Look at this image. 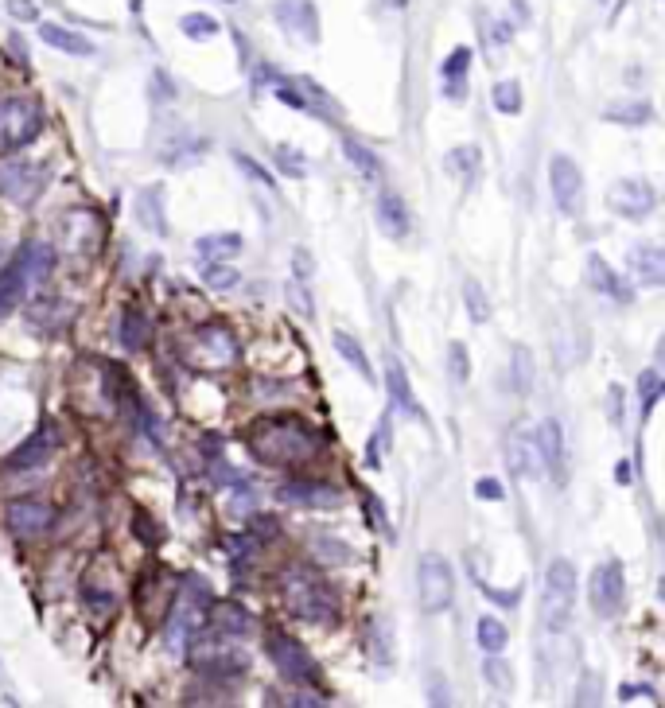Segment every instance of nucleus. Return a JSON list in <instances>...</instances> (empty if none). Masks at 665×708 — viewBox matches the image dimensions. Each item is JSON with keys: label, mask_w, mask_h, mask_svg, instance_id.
<instances>
[{"label": "nucleus", "mask_w": 665, "mask_h": 708, "mask_svg": "<svg viewBox=\"0 0 665 708\" xmlns=\"http://www.w3.org/2000/svg\"><path fill=\"white\" fill-rule=\"evenodd\" d=\"M245 448L265 467H304L323 452V436L300 417H269L245 432Z\"/></svg>", "instance_id": "obj_1"}, {"label": "nucleus", "mask_w": 665, "mask_h": 708, "mask_svg": "<svg viewBox=\"0 0 665 708\" xmlns=\"http://www.w3.org/2000/svg\"><path fill=\"white\" fill-rule=\"evenodd\" d=\"M51 269H55V249L47 242H24L16 249V257L0 269V319L12 316L35 284L51 277Z\"/></svg>", "instance_id": "obj_2"}, {"label": "nucleus", "mask_w": 665, "mask_h": 708, "mask_svg": "<svg viewBox=\"0 0 665 708\" xmlns=\"http://www.w3.org/2000/svg\"><path fill=\"white\" fill-rule=\"evenodd\" d=\"M284 607L304 623H335L339 596L315 568L296 565L284 572Z\"/></svg>", "instance_id": "obj_3"}, {"label": "nucleus", "mask_w": 665, "mask_h": 708, "mask_svg": "<svg viewBox=\"0 0 665 708\" xmlns=\"http://www.w3.org/2000/svg\"><path fill=\"white\" fill-rule=\"evenodd\" d=\"M572 603H576V565L557 557L545 572V588H541V627L549 635H560L568 627Z\"/></svg>", "instance_id": "obj_4"}, {"label": "nucleus", "mask_w": 665, "mask_h": 708, "mask_svg": "<svg viewBox=\"0 0 665 708\" xmlns=\"http://www.w3.org/2000/svg\"><path fill=\"white\" fill-rule=\"evenodd\" d=\"M43 133V106L16 94V98H0V156H12L20 148H28Z\"/></svg>", "instance_id": "obj_5"}, {"label": "nucleus", "mask_w": 665, "mask_h": 708, "mask_svg": "<svg viewBox=\"0 0 665 708\" xmlns=\"http://www.w3.org/2000/svg\"><path fill=\"white\" fill-rule=\"evenodd\" d=\"M179 354H183L195 370H226V366L238 362V339H234L222 323H203V327H195V331L183 339Z\"/></svg>", "instance_id": "obj_6"}, {"label": "nucleus", "mask_w": 665, "mask_h": 708, "mask_svg": "<svg viewBox=\"0 0 665 708\" xmlns=\"http://www.w3.org/2000/svg\"><path fill=\"white\" fill-rule=\"evenodd\" d=\"M191 662H195V670L203 673V677H214V681H230V677H242V673L249 670L245 650L230 646V638L214 635V631L195 638Z\"/></svg>", "instance_id": "obj_7"}, {"label": "nucleus", "mask_w": 665, "mask_h": 708, "mask_svg": "<svg viewBox=\"0 0 665 708\" xmlns=\"http://www.w3.org/2000/svg\"><path fill=\"white\" fill-rule=\"evenodd\" d=\"M417 596H420V611L428 615H440L448 611L455 600V572L448 565V557L440 553H424L417 565Z\"/></svg>", "instance_id": "obj_8"}, {"label": "nucleus", "mask_w": 665, "mask_h": 708, "mask_svg": "<svg viewBox=\"0 0 665 708\" xmlns=\"http://www.w3.org/2000/svg\"><path fill=\"white\" fill-rule=\"evenodd\" d=\"M51 179L47 164H32V160H0V199L8 203H20V207H32L35 199L43 195Z\"/></svg>", "instance_id": "obj_9"}, {"label": "nucleus", "mask_w": 665, "mask_h": 708, "mask_svg": "<svg viewBox=\"0 0 665 708\" xmlns=\"http://www.w3.org/2000/svg\"><path fill=\"white\" fill-rule=\"evenodd\" d=\"M265 654H269V662L277 666L292 685H315L319 681V666H315V658L304 650V642H296L292 635H269L265 642Z\"/></svg>", "instance_id": "obj_10"}, {"label": "nucleus", "mask_w": 665, "mask_h": 708, "mask_svg": "<svg viewBox=\"0 0 665 708\" xmlns=\"http://www.w3.org/2000/svg\"><path fill=\"white\" fill-rule=\"evenodd\" d=\"M588 600H592V611L599 619H615L623 611V600H627V576H623V565L619 561H603L595 565L592 580H588Z\"/></svg>", "instance_id": "obj_11"}, {"label": "nucleus", "mask_w": 665, "mask_h": 708, "mask_svg": "<svg viewBox=\"0 0 665 708\" xmlns=\"http://www.w3.org/2000/svg\"><path fill=\"white\" fill-rule=\"evenodd\" d=\"M277 502L296 510H335L343 502V491L323 479H288L277 487Z\"/></svg>", "instance_id": "obj_12"}, {"label": "nucleus", "mask_w": 665, "mask_h": 708, "mask_svg": "<svg viewBox=\"0 0 665 708\" xmlns=\"http://www.w3.org/2000/svg\"><path fill=\"white\" fill-rule=\"evenodd\" d=\"M4 526L20 541H35V537H43L55 526V510L47 502H39V498H16L4 510Z\"/></svg>", "instance_id": "obj_13"}, {"label": "nucleus", "mask_w": 665, "mask_h": 708, "mask_svg": "<svg viewBox=\"0 0 665 708\" xmlns=\"http://www.w3.org/2000/svg\"><path fill=\"white\" fill-rule=\"evenodd\" d=\"M607 203H611V211L615 214H623V218H630V222H638V218L654 214V207H658V191L650 187V179L627 176L611 187Z\"/></svg>", "instance_id": "obj_14"}, {"label": "nucleus", "mask_w": 665, "mask_h": 708, "mask_svg": "<svg viewBox=\"0 0 665 708\" xmlns=\"http://www.w3.org/2000/svg\"><path fill=\"white\" fill-rule=\"evenodd\" d=\"M549 187H553V199H557V211L560 214H580L584 207V176L576 168V160L568 156H553L549 160Z\"/></svg>", "instance_id": "obj_15"}, {"label": "nucleus", "mask_w": 665, "mask_h": 708, "mask_svg": "<svg viewBox=\"0 0 665 708\" xmlns=\"http://www.w3.org/2000/svg\"><path fill=\"white\" fill-rule=\"evenodd\" d=\"M273 16H277V24L288 36L304 39L308 47L319 43V12H315L312 0H277Z\"/></svg>", "instance_id": "obj_16"}, {"label": "nucleus", "mask_w": 665, "mask_h": 708, "mask_svg": "<svg viewBox=\"0 0 665 708\" xmlns=\"http://www.w3.org/2000/svg\"><path fill=\"white\" fill-rule=\"evenodd\" d=\"M59 448V428L55 425H43V428H35L32 436L4 460V467L8 471H28V467H39V463H47L51 460V452Z\"/></svg>", "instance_id": "obj_17"}, {"label": "nucleus", "mask_w": 665, "mask_h": 708, "mask_svg": "<svg viewBox=\"0 0 665 708\" xmlns=\"http://www.w3.org/2000/svg\"><path fill=\"white\" fill-rule=\"evenodd\" d=\"M627 269H630V277H634V284H642V288H662L665 284L662 246H654V242H638V246H630Z\"/></svg>", "instance_id": "obj_18"}, {"label": "nucleus", "mask_w": 665, "mask_h": 708, "mask_svg": "<svg viewBox=\"0 0 665 708\" xmlns=\"http://www.w3.org/2000/svg\"><path fill=\"white\" fill-rule=\"evenodd\" d=\"M506 467H510V475L529 479V483L545 475V463H541V452H537L533 432H514V436L506 440Z\"/></svg>", "instance_id": "obj_19"}, {"label": "nucleus", "mask_w": 665, "mask_h": 708, "mask_svg": "<svg viewBox=\"0 0 665 708\" xmlns=\"http://www.w3.org/2000/svg\"><path fill=\"white\" fill-rule=\"evenodd\" d=\"M533 440H537V452H541L545 471L553 475V483H557V487H564L568 467H564V432H560V425L557 421H541V428L533 432Z\"/></svg>", "instance_id": "obj_20"}, {"label": "nucleus", "mask_w": 665, "mask_h": 708, "mask_svg": "<svg viewBox=\"0 0 665 708\" xmlns=\"http://www.w3.org/2000/svg\"><path fill=\"white\" fill-rule=\"evenodd\" d=\"M253 615L245 611L242 603H210L207 611V631L226 638H249L253 635Z\"/></svg>", "instance_id": "obj_21"}, {"label": "nucleus", "mask_w": 665, "mask_h": 708, "mask_svg": "<svg viewBox=\"0 0 665 708\" xmlns=\"http://www.w3.org/2000/svg\"><path fill=\"white\" fill-rule=\"evenodd\" d=\"M378 226H382L385 238H393V242H405L409 238V230H413V218H409V207H405V199L397 195V191H382L378 195Z\"/></svg>", "instance_id": "obj_22"}, {"label": "nucleus", "mask_w": 665, "mask_h": 708, "mask_svg": "<svg viewBox=\"0 0 665 708\" xmlns=\"http://www.w3.org/2000/svg\"><path fill=\"white\" fill-rule=\"evenodd\" d=\"M385 390H389V397L397 401V409H405L413 421H424V405L413 397L409 374H405V366L397 362V354H385Z\"/></svg>", "instance_id": "obj_23"}, {"label": "nucleus", "mask_w": 665, "mask_h": 708, "mask_svg": "<svg viewBox=\"0 0 665 708\" xmlns=\"http://www.w3.org/2000/svg\"><path fill=\"white\" fill-rule=\"evenodd\" d=\"M63 238H67V246L74 253H94V249L102 246V222H98V214L90 211H74L63 218Z\"/></svg>", "instance_id": "obj_24"}, {"label": "nucleus", "mask_w": 665, "mask_h": 708, "mask_svg": "<svg viewBox=\"0 0 665 708\" xmlns=\"http://www.w3.org/2000/svg\"><path fill=\"white\" fill-rule=\"evenodd\" d=\"M584 277H588V284H592L599 296H611V300H619V304H627L630 300V288L627 281L599 257V253H588V261H584Z\"/></svg>", "instance_id": "obj_25"}, {"label": "nucleus", "mask_w": 665, "mask_h": 708, "mask_svg": "<svg viewBox=\"0 0 665 708\" xmlns=\"http://www.w3.org/2000/svg\"><path fill=\"white\" fill-rule=\"evenodd\" d=\"M444 168H448V176L459 179L463 187H475L479 176H483V152H479L475 144H459V148H452V152L444 156Z\"/></svg>", "instance_id": "obj_26"}, {"label": "nucleus", "mask_w": 665, "mask_h": 708, "mask_svg": "<svg viewBox=\"0 0 665 708\" xmlns=\"http://www.w3.org/2000/svg\"><path fill=\"white\" fill-rule=\"evenodd\" d=\"M39 39L51 43L55 51H63V55H78V59L94 55V43L86 36H78V32H70V28H63V24H39Z\"/></svg>", "instance_id": "obj_27"}, {"label": "nucleus", "mask_w": 665, "mask_h": 708, "mask_svg": "<svg viewBox=\"0 0 665 708\" xmlns=\"http://www.w3.org/2000/svg\"><path fill=\"white\" fill-rule=\"evenodd\" d=\"M467 71H471V47H455L452 55L444 59V67H440V78H444V94L448 98H463L467 94Z\"/></svg>", "instance_id": "obj_28"}, {"label": "nucleus", "mask_w": 665, "mask_h": 708, "mask_svg": "<svg viewBox=\"0 0 665 708\" xmlns=\"http://www.w3.org/2000/svg\"><path fill=\"white\" fill-rule=\"evenodd\" d=\"M121 343H125V351H144L152 343V323H148V316L140 308H125V316H121Z\"/></svg>", "instance_id": "obj_29"}, {"label": "nucleus", "mask_w": 665, "mask_h": 708, "mask_svg": "<svg viewBox=\"0 0 665 708\" xmlns=\"http://www.w3.org/2000/svg\"><path fill=\"white\" fill-rule=\"evenodd\" d=\"M537 382V366H533V351L529 347H514L510 354V390L514 393H529Z\"/></svg>", "instance_id": "obj_30"}, {"label": "nucleus", "mask_w": 665, "mask_h": 708, "mask_svg": "<svg viewBox=\"0 0 665 708\" xmlns=\"http://www.w3.org/2000/svg\"><path fill=\"white\" fill-rule=\"evenodd\" d=\"M160 187H144L137 199V218L144 222V230H152V234H168V218L160 214Z\"/></svg>", "instance_id": "obj_31"}, {"label": "nucleus", "mask_w": 665, "mask_h": 708, "mask_svg": "<svg viewBox=\"0 0 665 708\" xmlns=\"http://www.w3.org/2000/svg\"><path fill=\"white\" fill-rule=\"evenodd\" d=\"M331 339H335V351L343 354V362L358 370V378H362V382H374V366L366 362V351H362V343H358V339H350L347 331H335Z\"/></svg>", "instance_id": "obj_32"}, {"label": "nucleus", "mask_w": 665, "mask_h": 708, "mask_svg": "<svg viewBox=\"0 0 665 708\" xmlns=\"http://www.w3.org/2000/svg\"><path fill=\"white\" fill-rule=\"evenodd\" d=\"M343 156H347L350 164H354L366 179H382V160H378V152H370L362 141L343 137Z\"/></svg>", "instance_id": "obj_33"}, {"label": "nucleus", "mask_w": 665, "mask_h": 708, "mask_svg": "<svg viewBox=\"0 0 665 708\" xmlns=\"http://www.w3.org/2000/svg\"><path fill=\"white\" fill-rule=\"evenodd\" d=\"M603 121H615V125H650L654 121V106L650 102H619V106L603 109Z\"/></svg>", "instance_id": "obj_34"}, {"label": "nucleus", "mask_w": 665, "mask_h": 708, "mask_svg": "<svg viewBox=\"0 0 665 708\" xmlns=\"http://www.w3.org/2000/svg\"><path fill=\"white\" fill-rule=\"evenodd\" d=\"M490 98H494V109H498V113H510V117H518V113H522V82H514V78H502V82H494Z\"/></svg>", "instance_id": "obj_35"}, {"label": "nucleus", "mask_w": 665, "mask_h": 708, "mask_svg": "<svg viewBox=\"0 0 665 708\" xmlns=\"http://www.w3.org/2000/svg\"><path fill=\"white\" fill-rule=\"evenodd\" d=\"M475 642H479V650H487V654H498V650L510 642V635H506V627H502L498 619L483 615V619L475 623Z\"/></svg>", "instance_id": "obj_36"}, {"label": "nucleus", "mask_w": 665, "mask_h": 708, "mask_svg": "<svg viewBox=\"0 0 665 708\" xmlns=\"http://www.w3.org/2000/svg\"><path fill=\"white\" fill-rule=\"evenodd\" d=\"M55 316L70 319V304H67V300H55V296H43V300L35 304L32 312H28V323H32V327H39V323L47 319V331H55V327H59V323H55Z\"/></svg>", "instance_id": "obj_37"}, {"label": "nucleus", "mask_w": 665, "mask_h": 708, "mask_svg": "<svg viewBox=\"0 0 665 708\" xmlns=\"http://www.w3.org/2000/svg\"><path fill=\"white\" fill-rule=\"evenodd\" d=\"M463 304H467V316H471L475 327H479V323H490V300L479 281L463 284Z\"/></svg>", "instance_id": "obj_38"}, {"label": "nucleus", "mask_w": 665, "mask_h": 708, "mask_svg": "<svg viewBox=\"0 0 665 708\" xmlns=\"http://www.w3.org/2000/svg\"><path fill=\"white\" fill-rule=\"evenodd\" d=\"M203 281H207L214 292H230V288L238 284V269H234L230 261H214V257H207V265H203Z\"/></svg>", "instance_id": "obj_39"}, {"label": "nucleus", "mask_w": 665, "mask_h": 708, "mask_svg": "<svg viewBox=\"0 0 665 708\" xmlns=\"http://www.w3.org/2000/svg\"><path fill=\"white\" fill-rule=\"evenodd\" d=\"M195 249H199V257H230V253H238L242 249V238L238 234H207V238H199L195 242Z\"/></svg>", "instance_id": "obj_40"}, {"label": "nucleus", "mask_w": 665, "mask_h": 708, "mask_svg": "<svg viewBox=\"0 0 665 708\" xmlns=\"http://www.w3.org/2000/svg\"><path fill=\"white\" fill-rule=\"evenodd\" d=\"M179 28H183V36H191V39L218 36V20L207 16V12H191V16H183V20H179Z\"/></svg>", "instance_id": "obj_41"}, {"label": "nucleus", "mask_w": 665, "mask_h": 708, "mask_svg": "<svg viewBox=\"0 0 665 708\" xmlns=\"http://www.w3.org/2000/svg\"><path fill=\"white\" fill-rule=\"evenodd\" d=\"M638 397H642V417H650L654 413V405H658V397H662V378L654 374V370H646L642 378H638Z\"/></svg>", "instance_id": "obj_42"}, {"label": "nucleus", "mask_w": 665, "mask_h": 708, "mask_svg": "<svg viewBox=\"0 0 665 708\" xmlns=\"http://www.w3.org/2000/svg\"><path fill=\"white\" fill-rule=\"evenodd\" d=\"M277 164H280V172H284V176H292V179L308 176V160H304V152H300V148H288V144H280V148H277Z\"/></svg>", "instance_id": "obj_43"}, {"label": "nucleus", "mask_w": 665, "mask_h": 708, "mask_svg": "<svg viewBox=\"0 0 665 708\" xmlns=\"http://www.w3.org/2000/svg\"><path fill=\"white\" fill-rule=\"evenodd\" d=\"M389 436H393V428H389V417H385V421H378L370 444H366V463L370 467H382V456L389 452Z\"/></svg>", "instance_id": "obj_44"}, {"label": "nucleus", "mask_w": 665, "mask_h": 708, "mask_svg": "<svg viewBox=\"0 0 665 708\" xmlns=\"http://www.w3.org/2000/svg\"><path fill=\"white\" fill-rule=\"evenodd\" d=\"M483 673H487V681L498 693H510V689H514V673H510V666H506L502 658H487V662H483Z\"/></svg>", "instance_id": "obj_45"}, {"label": "nucleus", "mask_w": 665, "mask_h": 708, "mask_svg": "<svg viewBox=\"0 0 665 708\" xmlns=\"http://www.w3.org/2000/svg\"><path fill=\"white\" fill-rule=\"evenodd\" d=\"M315 557H319L323 565H343V561H350V549L339 545L335 537H319V541H315Z\"/></svg>", "instance_id": "obj_46"}, {"label": "nucleus", "mask_w": 665, "mask_h": 708, "mask_svg": "<svg viewBox=\"0 0 665 708\" xmlns=\"http://www.w3.org/2000/svg\"><path fill=\"white\" fill-rule=\"evenodd\" d=\"M234 164H238V168H242V172H245V176H249V179H257L261 187H269V191H277V179L269 176V172H265V168H261V164H257L253 156H245V152H234Z\"/></svg>", "instance_id": "obj_47"}, {"label": "nucleus", "mask_w": 665, "mask_h": 708, "mask_svg": "<svg viewBox=\"0 0 665 708\" xmlns=\"http://www.w3.org/2000/svg\"><path fill=\"white\" fill-rule=\"evenodd\" d=\"M253 553H257V545H253L249 537H226V557H230L238 568L249 565V557H253Z\"/></svg>", "instance_id": "obj_48"}, {"label": "nucleus", "mask_w": 665, "mask_h": 708, "mask_svg": "<svg viewBox=\"0 0 665 708\" xmlns=\"http://www.w3.org/2000/svg\"><path fill=\"white\" fill-rule=\"evenodd\" d=\"M448 370H452L455 382H467V347H463V343H452V347H448Z\"/></svg>", "instance_id": "obj_49"}, {"label": "nucleus", "mask_w": 665, "mask_h": 708, "mask_svg": "<svg viewBox=\"0 0 665 708\" xmlns=\"http://www.w3.org/2000/svg\"><path fill=\"white\" fill-rule=\"evenodd\" d=\"M475 584H479V580H475ZM479 592H483L490 603H498V607H518V603H522V588H514V592H498V588H490V584H479Z\"/></svg>", "instance_id": "obj_50"}, {"label": "nucleus", "mask_w": 665, "mask_h": 708, "mask_svg": "<svg viewBox=\"0 0 665 708\" xmlns=\"http://www.w3.org/2000/svg\"><path fill=\"white\" fill-rule=\"evenodd\" d=\"M133 533L144 537V545H160V530H156V522H152L148 514H137V518H133Z\"/></svg>", "instance_id": "obj_51"}, {"label": "nucleus", "mask_w": 665, "mask_h": 708, "mask_svg": "<svg viewBox=\"0 0 665 708\" xmlns=\"http://www.w3.org/2000/svg\"><path fill=\"white\" fill-rule=\"evenodd\" d=\"M288 304H296L304 316H312V296H308L304 284H288Z\"/></svg>", "instance_id": "obj_52"}, {"label": "nucleus", "mask_w": 665, "mask_h": 708, "mask_svg": "<svg viewBox=\"0 0 665 708\" xmlns=\"http://www.w3.org/2000/svg\"><path fill=\"white\" fill-rule=\"evenodd\" d=\"M292 269H296V277H300V281H308V277L315 273L312 253H308V249H296V253H292Z\"/></svg>", "instance_id": "obj_53"}, {"label": "nucleus", "mask_w": 665, "mask_h": 708, "mask_svg": "<svg viewBox=\"0 0 665 708\" xmlns=\"http://www.w3.org/2000/svg\"><path fill=\"white\" fill-rule=\"evenodd\" d=\"M86 600H90V611H94V615H109V611H113V596H109V592L86 588Z\"/></svg>", "instance_id": "obj_54"}, {"label": "nucleus", "mask_w": 665, "mask_h": 708, "mask_svg": "<svg viewBox=\"0 0 665 708\" xmlns=\"http://www.w3.org/2000/svg\"><path fill=\"white\" fill-rule=\"evenodd\" d=\"M475 498H487V502H502V483H498V479H479V483H475Z\"/></svg>", "instance_id": "obj_55"}, {"label": "nucleus", "mask_w": 665, "mask_h": 708, "mask_svg": "<svg viewBox=\"0 0 665 708\" xmlns=\"http://www.w3.org/2000/svg\"><path fill=\"white\" fill-rule=\"evenodd\" d=\"M638 697H650V701H658L650 685H623V689H619V701H623V705H630V701H638Z\"/></svg>", "instance_id": "obj_56"}, {"label": "nucleus", "mask_w": 665, "mask_h": 708, "mask_svg": "<svg viewBox=\"0 0 665 708\" xmlns=\"http://www.w3.org/2000/svg\"><path fill=\"white\" fill-rule=\"evenodd\" d=\"M288 705H300V708H323V705H327V697H315V693H292V697H288Z\"/></svg>", "instance_id": "obj_57"}, {"label": "nucleus", "mask_w": 665, "mask_h": 708, "mask_svg": "<svg viewBox=\"0 0 665 708\" xmlns=\"http://www.w3.org/2000/svg\"><path fill=\"white\" fill-rule=\"evenodd\" d=\"M432 705H452V689H444L440 681H432V693H428Z\"/></svg>", "instance_id": "obj_58"}, {"label": "nucleus", "mask_w": 665, "mask_h": 708, "mask_svg": "<svg viewBox=\"0 0 665 708\" xmlns=\"http://www.w3.org/2000/svg\"><path fill=\"white\" fill-rule=\"evenodd\" d=\"M8 8H16V16H20V20H35L32 0H8Z\"/></svg>", "instance_id": "obj_59"}, {"label": "nucleus", "mask_w": 665, "mask_h": 708, "mask_svg": "<svg viewBox=\"0 0 665 708\" xmlns=\"http://www.w3.org/2000/svg\"><path fill=\"white\" fill-rule=\"evenodd\" d=\"M253 530H257V533H265V537H273V533H277V522H273V518H265V522L257 518V522H253Z\"/></svg>", "instance_id": "obj_60"}, {"label": "nucleus", "mask_w": 665, "mask_h": 708, "mask_svg": "<svg viewBox=\"0 0 665 708\" xmlns=\"http://www.w3.org/2000/svg\"><path fill=\"white\" fill-rule=\"evenodd\" d=\"M619 483H630V463H619Z\"/></svg>", "instance_id": "obj_61"}, {"label": "nucleus", "mask_w": 665, "mask_h": 708, "mask_svg": "<svg viewBox=\"0 0 665 708\" xmlns=\"http://www.w3.org/2000/svg\"><path fill=\"white\" fill-rule=\"evenodd\" d=\"M385 4H389V8H405L409 0H385Z\"/></svg>", "instance_id": "obj_62"}, {"label": "nucleus", "mask_w": 665, "mask_h": 708, "mask_svg": "<svg viewBox=\"0 0 665 708\" xmlns=\"http://www.w3.org/2000/svg\"><path fill=\"white\" fill-rule=\"evenodd\" d=\"M0 261H4V246H0Z\"/></svg>", "instance_id": "obj_63"}, {"label": "nucleus", "mask_w": 665, "mask_h": 708, "mask_svg": "<svg viewBox=\"0 0 665 708\" xmlns=\"http://www.w3.org/2000/svg\"><path fill=\"white\" fill-rule=\"evenodd\" d=\"M599 4H607V0H599Z\"/></svg>", "instance_id": "obj_64"}]
</instances>
